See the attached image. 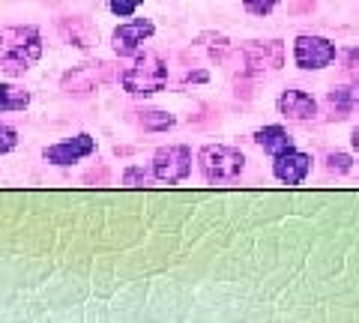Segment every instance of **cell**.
<instances>
[{
  "mask_svg": "<svg viewBox=\"0 0 359 323\" xmlns=\"http://www.w3.org/2000/svg\"><path fill=\"white\" fill-rule=\"evenodd\" d=\"M42 57V33L33 25H13L0 30V75L21 78Z\"/></svg>",
  "mask_w": 359,
  "mask_h": 323,
  "instance_id": "obj_1",
  "label": "cell"
},
{
  "mask_svg": "<svg viewBox=\"0 0 359 323\" xmlns=\"http://www.w3.org/2000/svg\"><path fill=\"white\" fill-rule=\"evenodd\" d=\"M120 84H123V90L132 93V96H153V93L165 90L168 66H165V60L159 57V54L144 51V54L135 57V63L129 66V69L120 72Z\"/></svg>",
  "mask_w": 359,
  "mask_h": 323,
  "instance_id": "obj_2",
  "label": "cell"
},
{
  "mask_svg": "<svg viewBox=\"0 0 359 323\" xmlns=\"http://www.w3.org/2000/svg\"><path fill=\"white\" fill-rule=\"evenodd\" d=\"M237 69L243 78H261L269 72H278L285 63V46L282 39H249L237 48Z\"/></svg>",
  "mask_w": 359,
  "mask_h": 323,
  "instance_id": "obj_3",
  "label": "cell"
},
{
  "mask_svg": "<svg viewBox=\"0 0 359 323\" xmlns=\"http://www.w3.org/2000/svg\"><path fill=\"white\" fill-rule=\"evenodd\" d=\"M198 165L207 183H233L245 168V156L228 144H207L198 153Z\"/></svg>",
  "mask_w": 359,
  "mask_h": 323,
  "instance_id": "obj_4",
  "label": "cell"
},
{
  "mask_svg": "<svg viewBox=\"0 0 359 323\" xmlns=\"http://www.w3.org/2000/svg\"><path fill=\"white\" fill-rule=\"evenodd\" d=\"M153 177L156 183H183L189 174H192V150L183 147V144H168V147H159L153 156Z\"/></svg>",
  "mask_w": 359,
  "mask_h": 323,
  "instance_id": "obj_5",
  "label": "cell"
},
{
  "mask_svg": "<svg viewBox=\"0 0 359 323\" xmlns=\"http://www.w3.org/2000/svg\"><path fill=\"white\" fill-rule=\"evenodd\" d=\"M339 57V51H335V46L330 39L323 36H311V33H302V36H297L294 42V60L299 69H327V66Z\"/></svg>",
  "mask_w": 359,
  "mask_h": 323,
  "instance_id": "obj_6",
  "label": "cell"
},
{
  "mask_svg": "<svg viewBox=\"0 0 359 323\" xmlns=\"http://www.w3.org/2000/svg\"><path fill=\"white\" fill-rule=\"evenodd\" d=\"M156 33V25L150 18H135V21H126V25L114 27L111 33V48H114L117 57H132L144 48V42Z\"/></svg>",
  "mask_w": 359,
  "mask_h": 323,
  "instance_id": "obj_7",
  "label": "cell"
},
{
  "mask_svg": "<svg viewBox=\"0 0 359 323\" xmlns=\"http://www.w3.org/2000/svg\"><path fill=\"white\" fill-rule=\"evenodd\" d=\"M111 78V63L105 60H90L69 69L60 78V87L66 93H93L96 87H102Z\"/></svg>",
  "mask_w": 359,
  "mask_h": 323,
  "instance_id": "obj_8",
  "label": "cell"
},
{
  "mask_svg": "<svg viewBox=\"0 0 359 323\" xmlns=\"http://www.w3.org/2000/svg\"><path fill=\"white\" fill-rule=\"evenodd\" d=\"M96 153V138H90L87 132H81V135H75L69 141H60V144H51V147H45L42 156L45 162L51 165H60V168H69V165L87 159V156Z\"/></svg>",
  "mask_w": 359,
  "mask_h": 323,
  "instance_id": "obj_9",
  "label": "cell"
},
{
  "mask_svg": "<svg viewBox=\"0 0 359 323\" xmlns=\"http://www.w3.org/2000/svg\"><path fill=\"white\" fill-rule=\"evenodd\" d=\"M309 171H311V156L309 153H299L297 147L287 150V153H278L276 162H273L276 180L278 183H287V186H299L309 177Z\"/></svg>",
  "mask_w": 359,
  "mask_h": 323,
  "instance_id": "obj_10",
  "label": "cell"
},
{
  "mask_svg": "<svg viewBox=\"0 0 359 323\" xmlns=\"http://www.w3.org/2000/svg\"><path fill=\"white\" fill-rule=\"evenodd\" d=\"M278 114L287 117V120H297V123H302V120H314V114H318V102H314V96L306 93V90H285L282 96H278Z\"/></svg>",
  "mask_w": 359,
  "mask_h": 323,
  "instance_id": "obj_11",
  "label": "cell"
},
{
  "mask_svg": "<svg viewBox=\"0 0 359 323\" xmlns=\"http://www.w3.org/2000/svg\"><path fill=\"white\" fill-rule=\"evenodd\" d=\"M57 30H60V36L69 42V46H75V48H93L96 42H99V30H96V25L90 18H84V15H72V18H63L60 25H57Z\"/></svg>",
  "mask_w": 359,
  "mask_h": 323,
  "instance_id": "obj_12",
  "label": "cell"
},
{
  "mask_svg": "<svg viewBox=\"0 0 359 323\" xmlns=\"http://www.w3.org/2000/svg\"><path fill=\"white\" fill-rule=\"evenodd\" d=\"M356 105H359V81L347 84V87H332V90L327 93L330 120H347L353 114Z\"/></svg>",
  "mask_w": 359,
  "mask_h": 323,
  "instance_id": "obj_13",
  "label": "cell"
},
{
  "mask_svg": "<svg viewBox=\"0 0 359 323\" xmlns=\"http://www.w3.org/2000/svg\"><path fill=\"white\" fill-rule=\"evenodd\" d=\"M255 144L261 147L264 153H269L276 159L278 153H287V150H294L297 144H294V135L285 129V126H264V129H257L255 132Z\"/></svg>",
  "mask_w": 359,
  "mask_h": 323,
  "instance_id": "obj_14",
  "label": "cell"
},
{
  "mask_svg": "<svg viewBox=\"0 0 359 323\" xmlns=\"http://www.w3.org/2000/svg\"><path fill=\"white\" fill-rule=\"evenodd\" d=\"M30 105V93L15 84H0V111H25Z\"/></svg>",
  "mask_w": 359,
  "mask_h": 323,
  "instance_id": "obj_15",
  "label": "cell"
},
{
  "mask_svg": "<svg viewBox=\"0 0 359 323\" xmlns=\"http://www.w3.org/2000/svg\"><path fill=\"white\" fill-rule=\"evenodd\" d=\"M138 123L147 129V132H165V129H171L177 120H174V114H168V111L144 108V111H138Z\"/></svg>",
  "mask_w": 359,
  "mask_h": 323,
  "instance_id": "obj_16",
  "label": "cell"
},
{
  "mask_svg": "<svg viewBox=\"0 0 359 323\" xmlns=\"http://www.w3.org/2000/svg\"><path fill=\"white\" fill-rule=\"evenodd\" d=\"M195 46L198 48H207V54H210L212 60H222L224 54H228L231 42H228V36H222V33H201Z\"/></svg>",
  "mask_w": 359,
  "mask_h": 323,
  "instance_id": "obj_17",
  "label": "cell"
},
{
  "mask_svg": "<svg viewBox=\"0 0 359 323\" xmlns=\"http://www.w3.org/2000/svg\"><path fill=\"white\" fill-rule=\"evenodd\" d=\"M120 183L126 186V188H144V186H153L156 177H153V171H144L141 165H129V168L123 171Z\"/></svg>",
  "mask_w": 359,
  "mask_h": 323,
  "instance_id": "obj_18",
  "label": "cell"
},
{
  "mask_svg": "<svg viewBox=\"0 0 359 323\" xmlns=\"http://www.w3.org/2000/svg\"><path fill=\"white\" fill-rule=\"evenodd\" d=\"M353 168V159H351V156H347V153H330L327 156V171L330 174H347V171H351Z\"/></svg>",
  "mask_w": 359,
  "mask_h": 323,
  "instance_id": "obj_19",
  "label": "cell"
},
{
  "mask_svg": "<svg viewBox=\"0 0 359 323\" xmlns=\"http://www.w3.org/2000/svg\"><path fill=\"white\" fill-rule=\"evenodd\" d=\"M18 147V132L13 126H6V123H0V156H6V153H13Z\"/></svg>",
  "mask_w": 359,
  "mask_h": 323,
  "instance_id": "obj_20",
  "label": "cell"
},
{
  "mask_svg": "<svg viewBox=\"0 0 359 323\" xmlns=\"http://www.w3.org/2000/svg\"><path fill=\"white\" fill-rule=\"evenodd\" d=\"M138 6H141V0H108V9L114 15H120V18L135 15V13H138Z\"/></svg>",
  "mask_w": 359,
  "mask_h": 323,
  "instance_id": "obj_21",
  "label": "cell"
},
{
  "mask_svg": "<svg viewBox=\"0 0 359 323\" xmlns=\"http://www.w3.org/2000/svg\"><path fill=\"white\" fill-rule=\"evenodd\" d=\"M243 6H245V13L264 18V15H269L278 6V0H243Z\"/></svg>",
  "mask_w": 359,
  "mask_h": 323,
  "instance_id": "obj_22",
  "label": "cell"
},
{
  "mask_svg": "<svg viewBox=\"0 0 359 323\" xmlns=\"http://www.w3.org/2000/svg\"><path fill=\"white\" fill-rule=\"evenodd\" d=\"M351 144H353V150L359 153V126L353 129V135H351Z\"/></svg>",
  "mask_w": 359,
  "mask_h": 323,
  "instance_id": "obj_23",
  "label": "cell"
}]
</instances>
